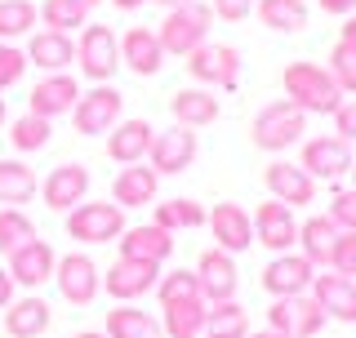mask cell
<instances>
[{"instance_id":"obj_37","label":"cell","mask_w":356,"mask_h":338,"mask_svg":"<svg viewBox=\"0 0 356 338\" xmlns=\"http://www.w3.org/2000/svg\"><path fill=\"white\" fill-rule=\"evenodd\" d=\"M156 227L165 232H192V227H205V209L187 196H174L165 205H156Z\"/></svg>"},{"instance_id":"obj_41","label":"cell","mask_w":356,"mask_h":338,"mask_svg":"<svg viewBox=\"0 0 356 338\" xmlns=\"http://www.w3.org/2000/svg\"><path fill=\"white\" fill-rule=\"evenodd\" d=\"M325 72L334 76V85L343 89V94H356V45L352 40H339L330 49V67Z\"/></svg>"},{"instance_id":"obj_34","label":"cell","mask_w":356,"mask_h":338,"mask_svg":"<svg viewBox=\"0 0 356 338\" xmlns=\"http://www.w3.org/2000/svg\"><path fill=\"white\" fill-rule=\"evenodd\" d=\"M205 338H250V316L236 298L227 303H209L205 312Z\"/></svg>"},{"instance_id":"obj_25","label":"cell","mask_w":356,"mask_h":338,"mask_svg":"<svg viewBox=\"0 0 356 338\" xmlns=\"http://www.w3.org/2000/svg\"><path fill=\"white\" fill-rule=\"evenodd\" d=\"M156 187H161V174H156L152 165H125L116 174V183H111V200H116L120 209H143L156 200Z\"/></svg>"},{"instance_id":"obj_27","label":"cell","mask_w":356,"mask_h":338,"mask_svg":"<svg viewBox=\"0 0 356 338\" xmlns=\"http://www.w3.org/2000/svg\"><path fill=\"white\" fill-rule=\"evenodd\" d=\"M334 236H339V223L330 218V214H312V218L298 223V254L307 258L312 267H330V245Z\"/></svg>"},{"instance_id":"obj_18","label":"cell","mask_w":356,"mask_h":338,"mask_svg":"<svg viewBox=\"0 0 356 338\" xmlns=\"http://www.w3.org/2000/svg\"><path fill=\"white\" fill-rule=\"evenodd\" d=\"M267 191H272V200H281V205H312V196H316V178L307 174L303 165H289V161H272L263 174Z\"/></svg>"},{"instance_id":"obj_19","label":"cell","mask_w":356,"mask_h":338,"mask_svg":"<svg viewBox=\"0 0 356 338\" xmlns=\"http://www.w3.org/2000/svg\"><path fill=\"white\" fill-rule=\"evenodd\" d=\"M209 232H214V245L227 254H245L254 245V223L250 214H245L241 205H232V200H222V205H214V214H205Z\"/></svg>"},{"instance_id":"obj_6","label":"cell","mask_w":356,"mask_h":338,"mask_svg":"<svg viewBox=\"0 0 356 338\" xmlns=\"http://www.w3.org/2000/svg\"><path fill=\"white\" fill-rule=\"evenodd\" d=\"M120 107H125L120 89H111V85H94L89 94L76 98V107H72V125H76V134H85V138L111 134V129H116V120H120Z\"/></svg>"},{"instance_id":"obj_46","label":"cell","mask_w":356,"mask_h":338,"mask_svg":"<svg viewBox=\"0 0 356 338\" xmlns=\"http://www.w3.org/2000/svg\"><path fill=\"white\" fill-rule=\"evenodd\" d=\"M214 14L222 18V22H241V18H250V9H254V0H214Z\"/></svg>"},{"instance_id":"obj_24","label":"cell","mask_w":356,"mask_h":338,"mask_svg":"<svg viewBox=\"0 0 356 338\" xmlns=\"http://www.w3.org/2000/svg\"><path fill=\"white\" fill-rule=\"evenodd\" d=\"M76 63V40L67 31H31L27 36V67H40V72H67Z\"/></svg>"},{"instance_id":"obj_47","label":"cell","mask_w":356,"mask_h":338,"mask_svg":"<svg viewBox=\"0 0 356 338\" xmlns=\"http://www.w3.org/2000/svg\"><path fill=\"white\" fill-rule=\"evenodd\" d=\"M321 9H325V14L348 18V14H356V0H321Z\"/></svg>"},{"instance_id":"obj_55","label":"cell","mask_w":356,"mask_h":338,"mask_svg":"<svg viewBox=\"0 0 356 338\" xmlns=\"http://www.w3.org/2000/svg\"><path fill=\"white\" fill-rule=\"evenodd\" d=\"M76 5H85V9H94V5H98V0H76Z\"/></svg>"},{"instance_id":"obj_32","label":"cell","mask_w":356,"mask_h":338,"mask_svg":"<svg viewBox=\"0 0 356 338\" xmlns=\"http://www.w3.org/2000/svg\"><path fill=\"white\" fill-rule=\"evenodd\" d=\"M254 14L267 31L294 36V31L307 27V0H254Z\"/></svg>"},{"instance_id":"obj_2","label":"cell","mask_w":356,"mask_h":338,"mask_svg":"<svg viewBox=\"0 0 356 338\" xmlns=\"http://www.w3.org/2000/svg\"><path fill=\"white\" fill-rule=\"evenodd\" d=\"M209 22H214V9L200 5V0H187V5L178 9H165V22L161 31H156V40H161L165 54H174V58H187L192 49L209 40Z\"/></svg>"},{"instance_id":"obj_21","label":"cell","mask_w":356,"mask_h":338,"mask_svg":"<svg viewBox=\"0 0 356 338\" xmlns=\"http://www.w3.org/2000/svg\"><path fill=\"white\" fill-rule=\"evenodd\" d=\"M116 245H120V258H138V263L161 267L174 254V232L156 227V223H143V227H125L116 236Z\"/></svg>"},{"instance_id":"obj_11","label":"cell","mask_w":356,"mask_h":338,"mask_svg":"<svg viewBox=\"0 0 356 338\" xmlns=\"http://www.w3.org/2000/svg\"><path fill=\"white\" fill-rule=\"evenodd\" d=\"M9 258V280H14V285H22V289H40L44 280H54V263H58V258H54V245L49 241H40V236H31L27 245H18L14 254H5Z\"/></svg>"},{"instance_id":"obj_5","label":"cell","mask_w":356,"mask_h":338,"mask_svg":"<svg viewBox=\"0 0 356 338\" xmlns=\"http://www.w3.org/2000/svg\"><path fill=\"white\" fill-rule=\"evenodd\" d=\"M76 63H81V72L89 76L94 85H107L111 76H116L120 67V40L111 36V27H81V40H76Z\"/></svg>"},{"instance_id":"obj_29","label":"cell","mask_w":356,"mask_h":338,"mask_svg":"<svg viewBox=\"0 0 356 338\" xmlns=\"http://www.w3.org/2000/svg\"><path fill=\"white\" fill-rule=\"evenodd\" d=\"M170 111H174V125H187V129H205L218 120V98L209 89H178L170 98Z\"/></svg>"},{"instance_id":"obj_17","label":"cell","mask_w":356,"mask_h":338,"mask_svg":"<svg viewBox=\"0 0 356 338\" xmlns=\"http://www.w3.org/2000/svg\"><path fill=\"white\" fill-rule=\"evenodd\" d=\"M196 280H200V298L205 303H227L236 298V258L227 250H205L196 263Z\"/></svg>"},{"instance_id":"obj_20","label":"cell","mask_w":356,"mask_h":338,"mask_svg":"<svg viewBox=\"0 0 356 338\" xmlns=\"http://www.w3.org/2000/svg\"><path fill=\"white\" fill-rule=\"evenodd\" d=\"M307 169L312 178H343L352 169V147L339 138V134H330V138H307L303 143V161H298Z\"/></svg>"},{"instance_id":"obj_49","label":"cell","mask_w":356,"mask_h":338,"mask_svg":"<svg viewBox=\"0 0 356 338\" xmlns=\"http://www.w3.org/2000/svg\"><path fill=\"white\" fill-rule=\"evenodd\" d=\"M339 40H352V45H356V14H348V22H343V31H339Z\"/></svg>"},{"instance_id":"obj_36","label":"cell","mask_w":356,"mask_h":338,"mask_svg":"<svg viewBox=\"0 0 356 338\" xmlns=\"http://www.w3.org/2000/svg\"><path fill=\"white\" fill-rule=\"evenodd\" d=\"M40 22V9L31 0H0V40L14 45L22 36H31Z\"/></svg>"},{"instance_id":"obj_33","label":"cell","mask_w":356,"mask_h":338,"mask_svg":"<svg viewBox=\"0 0 356 338\" xmlns=\"http://www.w3.org/2000/svg\"><path fill=\"white\" fill-rule=\"evenodd\" d=\"M161 312H165V321H161L165 338H200V334H205V312H209L205 298L170 303V307H161Z\"/></svg>"},{"instance_id":"obj_22","label":"cell","mask_w":356,"mask_h":338,"mask_svg":"<svg viewBox=\"0 0 356 338\" xmlns=\"http://www.w3.org/2000/svg\"><path fill=\"white\" fill-rule=\"evenodd\" d=\"M307 294L321 303V312H325L330 321L356 325V280H352V276H339V272H330V276H316V280H312V289H307Z\"/></svg>"},{"instance_id":"obj_16","label":"cell","mask_w":356,"mask_h":338,"mask_svg":"<svg viewBox=\"0 0 356 338\" xmlns=\"http://www.w3.org/2000/svg\"><path fill=\"white\" fill-rule=\"evenodd\" d=\"M40 196H44V205H49L54 214H67V209H76L81 200L89 196V169L85 165H76V161H67L58 169H49V178L40 183Z\"/></svg>"},{"instance_id":"obj_43","label":"cell","mask_w":356,"mask_h":338,"mask_svg":"<svg viewBox=\"0 0 356 338\" xmlns=\"http://www.w3.org/2000/svg\"><path fill=\"white\" fill-rule=\"evenodd\" d=\"M22 72H27V54H22L18 45H5V40H0V94H5V89H14L22 81Z\"/></svg>"},{"instance_id":"obj_13","label":"cell","mask_w":356,"mask_h":338,"mask_svg":"<svg viewBox=\"0 0 356 338\" xmlns=\"http://www.w3.org/2000/svg\"><path fill=\"white\" fill-rule=\"evenodd\" d=\"M254 241L272 254H289V245L298 241V218L294 209L281 205V200H263L254 209Z\"/></svg>"},{"instance_id":"obj_15","label":"cell","mask_w":356,"mask_h":338,"mask_svg":"<svg viewBox=\"0 0 356 338\" xmlns=\"http://www.w3.org/2000/svg\"><path fill=\"white\" fill-rule=\"evenodd\" d=\"M312 280H316V267L307 263L303 254H276L272 263L263 267V289L272 298H294V294H307Z\"/></svg>"},{"instance_id":"obj_12","label":"cell","mask_w":356,"mask_h":338,"mask_svg":"<svg viewBox=\"0 0 356 338\" xmlns=\"http://www.w3.org/2000/svg\"><path fill=\"white\" fill-rule=\"evenodd\" d=\"M156 280H161V267L156 263H138V258H116V263L103 272V289L116 303H134L143 294H152Z\"/></svg>"},{"instance_id":"obj_40","label":"cell","mask_w":356,"mask_h":338,"mask_svg":"<svg viewBox=\"0 0 356 338\" xmlns=\"http://www.w3.org/2000/svg\"><path fill=\"white\" fill-rule=\"evenodd\" d=\"M156 294H161V307H170V303H192V298H200V280H196V272L178 267V272L156 280Z\"/></svg>"},{"instance_id":"obj_4","label":"cell","mask_w":356,"mask_h":338,"mask_svg":"<svg viewBox=\"0 0 356 338\" xmlns=\"http://www.w3.org/2000/svg\"><path fill=\"white\" fill-rule=\"evenodd\" d=\"M125 232V209L116 200H81L67 209V236L81 245H107Z\"/></svg>"},{"instance_id":"obj_56","label":"cell","mask_w":356,"mask_h":338,"mask_svg":"<svg viewBox=\"0 0 356 338\" xmlns=\"http://www.w3.org/2000/svg\"><path fill=\"white\" fill-rule=\"evenodd\" d=\"M348 174H352V187H356V165H352V169H348Z\"/></svg>"},{"instance_id":"obj_30","label":"cell","mask_w":356,"mask_h":338,"mask_svg":"<svg viewBox=\"0 0 356 338\" xmlns=\"http://www.w3.org/2000/svg\"><path fill=\"white\" fill-rule=\"evenodd\" d=\"M40 191L36 183V169L27 161H18V156H9V161H0V205H27L31 196Z\"/></svg>"},{"instance_id":"obj_54","label":"cell","mask_w":356,"mask_h":338,"mask_svg":"<svg viewBox=\"0 0 356 338\" xmlns=\"http://www.w3.org/2000/svg\"><path fill=\"white\" fill-rule=\"evenodd\" d=\"M72 338H107V334H98V330H81V334H72Z\"/></svg>"},{"instance_id":"obj_1","label":"cell","mask_w":356,"mask_h":338,"mask_svg":"<svg viewBox=\"0 0 356 338\" xmlns=\"http://www.w3.org/2000/svg\"><path fill=\"white\" fill-rule=\"evenodd\" d=\"M281 85H285V98L303 111V116H334V111L343 107V89L334 85V76L316 63H289Z\"/></svg>"},{"instance_id":"obj_52","label":"cell","mask_w":356,"mask_h":338,"mask_svg":"<svg viewBox=\"0 0 356 338\" xmlns=\"http://www.w3.org/2000/svg\"><path fill=\"white\" fill-rule=\"evenodd\" d=\"M9 125V107H5V98H0V129Z\"/></svg>"},{"instance_id":"obj_26","label":"cell","mask_w":356,"mask_h":338,"mask_svg":"<svg viewBox=\"0 0 356 338\" xmlns=\"http://www.w3.org/2000/svg\"><path fill=\"white\" fill-rule=\"evenodd\" d=\"M120 63L129 67L134 76H156L165 63V49L161 40H156L152 27H129L125 36H120Z\"/></svg>"},{"instance_id":"obj_31","label":"cell","mask_w":356,"mask_h":338,"mask_svg":"<svg viewBox=\"0 0 356 338\" xmlns=\"http://www.w3.org/2000/svg\"><path fill=\"white\" fill-rule=\"evenodd\" d=\"M107 338H165V330L152 312L134 307V303H120V307L107 312Z\"/></svg>"},{"instance_id":"obj_51","label":"cell","mask_w":356,"mask_h":338,"mask_svg":"<svg viewBox=\"0 0 356 338\" xmlns=\"http://www.w3.org/2000/svg\"><path fill=\"white\" fill-rule=\"evenodd\" d=\"M152 5H161V9H178V5H187V0H152Z\"/></svg>"},{"instance_id":"obj_50","label":"cell","mask_w":356,"mask_h":338,"mask_svg":"<svg viewBox=\"0 0 356 338\" xmlns=\"http://www.w3.org/2000/svg\"><path fill=\"white\" fill-rule=\"evenodd\" d=\"M111 5H116V9H125V14H129V9H138V5H147V0H111Z\"/></svg>"},{"instance_id":"obj_23","label":"cell","mask_w":356,"mask_h":338,"mask_svg":"<svg viewBox=\"0 0 356 338\" xmlns=\"http://www.w3.org/2000/svg\"><path fill=\"white\" fill-rule=\"evenodd\" d=\"M152 138H156V129H152L143 116L116 120V129L107 134V156H111L116 165H138V161H147Z\"/></svg>"},{"instance_id":"obj_14","label":"cell","mask_w":356,"mask_h":338,"mask_svg":"<svg viewBox=\"0 0 356 338\" xmlns=\"http://www.w3.org/2000/svg\"><path fill=\"white\" fill-rule=\"evenodd\" d=\"M192 161H196V129L170 125L165 134L152 138L147 165L156 169V174H183V169H192Z\"/></svg>"},{"instance_id":"obj_7","label":"cell","mask_w":356,"mask_h":338,"mask_svg":"<svg viewBox=\"0 0 356 338\" xmlns=\"http://www.w3.org/2000/svg\"><path fill=\"white\" fill-rule=\"evenodd\" d=\"M325 312H321V303L312 294H294V298H276L272 307H267V330L276 334H289V338H316L325 330Z\"/></svg>"},{"instance_id":"obj_39","label":"cell","mask_w":356,"mask_h":338,"mask_svg":"<svg viewBox=\"0 0 356 338\" xmlns=\"http://www.w3.org/2000/svg\"><path fill=\"white\" fill-rule=\"evenodd\" d=\"M31 236H36V223H31L22 209H14V205L0 209V254H14L18 245L31 241Z\"/></svg>"},{"instance_id":"obj_45","label":"cell","mask_w":356,"mask_h":338,"mask_svg":"<svg viewBox=\"0 0 356 338\" xmlns=\"http://www.w3.org/2000/svg\"><path fill=\"white\" fill-rule=\"evenodd\" d=\"M334 129H339V138H343V143H352V138H356V98H343V107L334 111Z\"/></svg>"},{"instance_id":"obj_44","label":"cell","mask_w":356,"mask_h":338,"mask_svg":"<svg viewBox=\"0 0 356 338\" xmlns=\"http://www.w3.org/2000/svg\"><path fill=\"white\" fill-rule=\"evenodd\" d=\"M330 218L339 223V232H356V187H348V191H339V196H334Z\"/></svg>"},{"instance_id":"obj_9","label":"cell","mask_w":356,"mask_h":338,"mask_svg":"<svg viewBox=\"0 0 356 338\" xmlns=\"http://www.w3.org/2000/svg\"><path fill=\"white\" fill-rule=\"evenodd\" d=\"M187 72H192V81L200 85H214V89H232L241 81V49H232V45H200V49L187 54Z\"/></svg>"},{"instance_id":"obj_10","label":"cell","mask_w":356,"mask_h":338,"mask_svg":"<svg viewBox=\"0 0 356 338\" xmlns=\"http://www.w3.org/2000/svg\"><path fill=\"white\" fill-rule=\"evenodd\" d=\"M76 98H81L76 76H67V72H44V81L31 85L27 111H31V116H44V120H58V116H72Z\"/></svg>"},{"instance_id":"obj_35","label":"cell","mask_w":356,"mask_h":338,"mask_svg":"<svg viewBox=\"0 0 356 338\" xmlns=\"http://www.w3.org/2000/svg\"><path fill=\"white\" fill-rule=\"evenodd\" d=\"M49 134H54V120H44V116H31V111H22L18 120H9V147H14L18 156H27V152H40V147H49Z\"/></svg>"},{"instance_id":"obj_48","label":"cell","mask_w":356,"mask_h":338,"mask_svg":"<svg viewBox=\"0 0 356 338\" xmlns=\"http://www.w3.org/2000/svg\"><path fill=\"white\" fill-rule=\"evenodd\" d=\"M9 303H14V280H9V272L0 267V312H5Z\"/></svg>"},{"instance_id":"obj_38","label":"cell","mask_w":356,"mask_h":338,"mask_svg":"<svg viewBox=\"0 0 356 338\" xmlns=\"http://www.w3.org/2000/svg\"><path fill=\"white\" fill-rule=\"evenodd\" d=\"M36 9H40L44 27H49V31H67V36L89 22V9L76 5V0H44V5H36Z\"/></svg>"},{"instance_id":"obj_28","label":"cell","mask_w":356,"mask_h":338,"mask_svg":"<svg viewBox=\"0 0 356 338\" xmlns=\"http://www.w3.org/2000/svg\"><path fill=\"white\" fill-rule=\"evenodd\" d=\"M49 330V303L27 294V298H14L5 307V334L9 338H40Z\"/></svg>"},{"instance_id":"obj_3","label":"cell","mask_w":356,"mask_h":338,"mask_svg":"<svg viewBox=\"0 0 356 338\" xmlns=\"http://www.w3.org/2000/svg\"><path fill=\"white\" fill-rule=\"evenodd\" d=\"M303 134H307V116L289 103V98L267 103L259 116H254V125H250V138H254L259 152H285V147H294Z\"/></svg>"},{"instance_id":"obj_42","label":"cell","mask_w":356,"mask_h":338,"mask_svg":"<svg viewBox=\"0 0 356 338\" xmlns=\"http://www.w3.org/2000/svg\"><path fill=\"white\" fill-rule=\"evenodd\" d=\"M330 272L356 276V232H339L330 245Z\"/></svg>"},{"instance_id":"obj_53","label":"cell","mask_w":356,"mask_h":338,"mask_svg":"<svg viewBox=\"0 0 356 338\" xmlns=\"http://www.w3.org/2000/svg\"><path fill=\"white\" fill-rule=\"evenodd\" d=\"M250 338H289V334H276V330H263V334H250Z\"/></svg>"},{"instance_id":"obj_8","label":"cell","mask_w":356,"mask_h":338,"mask_svg":"<svg viewBox=\"0 0 356 338\" xmlns=\"http://www.w3.org/2000/svg\"><path fill=\"white\" fill-rule=\"evenodd\" d=\"M54 280H58V294L72 303V307L94 303L98 289H103V272H98V263L89 254H63L58 263H54Z\"/></svg>"}]
</instances>
